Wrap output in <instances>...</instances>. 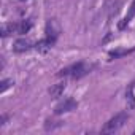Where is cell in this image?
<instances>
[{
    "instance_id": "ba28073f",
    "label": "cell",
    "mask_w": 135,
    "mask_h": 135,
    "mask_svg": "<svg viewBox=\"0 0 135 135\" xmlns=\"http://www.w3.org/2000/svg\"><path fill=\"white\" fill-rule=\"evenodd\" d=\"M54 45H56L54 40H51V38H48V37H43V38H40L38 41H35V48H33V49H37L38 52L45 54V52H48L49 49H52Z\"/></svg>"
},
{
    "instance_id": "8992f818",
    "label": "cell",
    "mask_w": 135,
    "mask_h": 135,
    "mask_svg": "<svg viewBox=\"0 0 135 135\" xmlns=\"http://www.w3.org/2000/svg\"><path fill=\"white\" fill-rule=\"evenodd\" d=\"M135 18V0H132V3H130V7L127 8V13L124 15V18L118 22V29L119 30H126L127 29V26L132 22V19Z\"/></svg>"
},
{
    "instance_id": "4fadbf2b",
    "label": "cell",
    "mask_w": 135,
    "mask_h": 135,
    "mask_svg": "<svg viewBox=\"0 0 135 135\" xmlns=\"http://www.w3.org/2000/svg\"><path fill=\"white\" fill-rule=\"evenodd\" d=\"M64 122L62 121H54V119H46L45 121V130H54V129H57V127H60Z\"/></svg>"
},
{
    "instance_id": "7c38bea8",
    "label": "cell",
    "mask_w": 135,
    "mask_h": 135,
    "mask_svg": "<svg viewBox=\"0 0 135 135\" xmlns=\"http://www.w3.org/2000/svg\"><path fill=\"white\" fill-rule=\"evenodd\" d=\"M32 27H33V22L30 19H21V21H18V33L16 35L24 37L26 33H29L32 30Z\"/></svg>"
},
{
    "instance_id": "52a82bcc",
    "label": "cell",
    "mask_w": 135,
    "mask_h": 135,
    "mask_svg": "<svg viewBox=\"0 0 135 135\" xmlns=\"http://www.w3.org/2000/svg\"><path fill=\"white\" fill-rule=\"evenodd\" d=\"M65 89H67V81L64 80V81L56 83V84H52L51 88H48V94H49V97H51V99L57 100V99H60V97L64 95Z\"/></svg>"
},
{
    "instance_id": "3957f363",
    "label": "cell",
    "mask_w": 135,
    "mask_h": 135,
    "mask_svg": "<svg viewBox=\"0 0 135 135\" xmlns=\"http://www.w3.org/2000/svg\"><path fill=\"white\" fill-rule=\"evenodd\" d=\"M76 108H78V102L73 97H67V99H64L62 102H59L54 107V114L56 116H60V114H65V113L75 111Z\"/></svg>"
},
{
    "instance_id": "8fae6325",
    "label": "cell",
    "mask_w": 135,
    "mask_h": 135,
    "mask_svg": "<svg viewBox=\"0 0 135 135\" xmlns=\"http://www.w3.org/2000/svg\"><path fill=\"white\" fill-rule=\"evenodd\" d=\"M13 33H18V21H13V22H5L0 29V35L2 38H7Z\"/></svg>"
},
{
    "instance_id": "2e32d148",
    "label": "cell",
    "mask_w": 135,
    "mask_h": 135,
    "mask_svg": "<svg viewBox=\"0 0 135 135\" xmlns=\"http://www.w3.org/2000/svg\"><path fill=\"white\" fill-rule=\"evenodd\" d=\"M19 2H27V0H19Z\"/></svg>"
},
{
    "instance_id": "6da1fadb",
    "label": "cell",
    "mask_w": 135,
    "mask_h": 135,
    "mask_svg": "<svg viewBox=\"0 0 135 135\" xmlns=\"http://www.w3.org/2000/svg\"><path fill=\"white\" fill-rule=\"evenodd\" d=\"M97 69V64L94 62H88V60H78L75 64H70L64 67V69H60L56 76L57 78H70V80H81L84 76H88L89 73H92L94 70Z\"/></svg>"
},
{
    "instance_id": "30bf717a",
    "label": "cell",
    "mask_w": 135,
    "mask_h": 135,
    "mask_svg": "<svg viewBox=\"0 0 135 135\" xmlns=\"http://www.w3.org/2000/svg\"><path fill=\"white\" fill-rule=\"evenodd\" d=\"M126 105L129 110L135 108V81H132L127 88H126Z\"/></svg>"
},
{
    "instance_id": "9a60e30c",
    "label": "cell",
    "mask_w": 135,
    "mask_h": 135,
    "mask_svg": "<svg viewBox=\"0 0 135 135\" xmlns=\"http://www.w3.org/2000/svg\"><path fill=\"white\" fill-rule=\"evenodd\" d=\"M8 119H10V114H7V113L0 116V127H3V126L7 124V121H8Z\"/></svg>"
},
{
    "instance_id": "277c9868",
    "label": "cell",
    "mask_w": 135,
    "mask_h": 135,
    "mask_svg": "<svg viewBox=\"0 0 135 135\" xmlns=\"http://www.w3.org/2000/svg\"><path fill=\"white\" fill-rule=\"evenodd\" d=\"M59 35H60V26H59V22L56 19H48L46 26H45V37L57 41Z\"/></svg>"
},
{
    "instance_id": "5bb4252c",
    "label": "cell",
    "mask_w": 135,
    "mask_h": 135,
    "mask_svg": "<svg viewBox=\"0 0 135 135\" xmlns=\"http://www.w3.org/2000/svg\"><path fill=\"white\" fill-rule=\"evenodd\" d=\"M11 86H13V80H10V78H3L2 81H0V94H5L7 89H10Z\"/></svg>"
},
{
    "instance_id": "5b68a950",
    "label": "cell",
    "mask_w": 135,
    "mask_h": 135,
    "mask_svg": "<svg viewBox=\"0 0 135 135\" xmlns=\"http://www.w3.org/2000/svg\"><path fill=\"white\" fill-rule=\"evenodd\" d=\"M33 48H35V43H32L29 38H24V37L15 40V43H13V52H16V54H24Z\"/></svg>"
},
{
    "instance_id": "e0dca14e",
    "label": "cell",
    "mask_w": 135,
    "mask_h": 135,
    "mask_svg": "<svg viewBox=\"0 0 135 135\" xmlns=\"http://www.w3.org/2000/svg\"><path fill=\"white\" fill-rule=\"evenodd\" d=\"M133 135H135V130H133Z\"/></svg>"
},
{
    "instance_id": "9c48e42d",
    "label": "cell",
    "mask_w": 135,
    "mask_h": 135,
    "mask_svg": "<svg viewBox=\"0 0 135 135\" xmlns=\"http://www.w3.org/2000/svg\"><path fill=\"white\" fill-rule=\"evenodd\" d=\"M132 52H135V46H132V48H114V49L108 51V57H110V60H114V59H121L124 56H129Z\"/></svg>"
},
{
    "instance_id": "7a4b0ae2",
    "label": "cell",
    "mask_w": 135,
    "mask_h": 135,
    "mask_svg": "<svg viewBox=\"0 0 135 135\" xmlns=\"http://www.w3.org/2000/svg\"><path fill=\"white\" fill-rule=\"evenodd\" d=\"M127 119H129V113L127 111H119V113H116L113 118H110L105 124H103V127H102V133H114V132H118L119 129H122L124 127V124L127 122Z\"/></svg>"
}]
</instances>
